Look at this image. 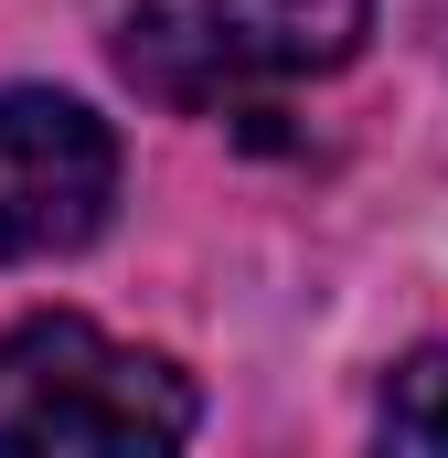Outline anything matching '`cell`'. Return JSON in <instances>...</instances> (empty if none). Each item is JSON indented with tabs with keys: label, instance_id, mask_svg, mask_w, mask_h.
<instances>
[{
	"label": "cell",
	"instance_id": "cell-1",
	"mask_svg": "<svg viewBox=\"0 0 448 458\" xmlns=\"http://www.w3.org/2000/svg\"><path fill=\"white\" fill-rule=\"evenodd\" d=\"M203 427L193 373L139 342H108L75 310L0 331V448H182Z\"/></svg>",
	"mask_w": 448,
	"mask_h": 458
},
{
	"label": "cell",
	"instance_id": "cell-2",
	"mask_svg": "<svg viewBox=\"0 0 448 458\" xmlns=\"http://www.w3.org/2000/svg\"><path fill=\"white\" fill-rule=\"evenodd\" d=\"M374 0H139L117 21V75L160 107H246L352 64Z\"/></svg>",
	"mask_w": 448,
	"mask_h": 458
},
{
	"label": "cell",
	"instance_id": "cell-3",
	"mask_svg": "<svg viewBox=\"0 0 448 458\" xmlns=\"http://www.w3.org/2000/svg\"><path fill=\"white\" fill-rule=\"evenodd\" d=\"M117 203V139L97 107L11 86L0 97V267L75 256Z\"/></svg>",
	"mask_w": 448,
	"mask_h": 458
},
{
	"label": "cell",
	"instance_id": "cell-4",
	"mask_svg": "<svg viewBox=\"0 0 448 458\" xmlns=\"http://www.w3.org/2000/svg\"><path fill=\"white\" fill-rule=\"evenodd\" d=\"M374 427H384V448L448 458V342H427V352H406V362H395V384H384Z\"/></svg>",
	"mask_w": 448,
	"mask_h": 458
}]
</instances>
